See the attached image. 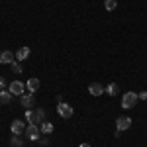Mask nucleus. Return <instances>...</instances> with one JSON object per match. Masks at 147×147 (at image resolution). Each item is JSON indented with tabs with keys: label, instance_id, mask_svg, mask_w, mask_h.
I'll return each instance as SVG.
<instances>
[{
	"label": "nucleus",
	"instance_id": "nucleus-2",
	"mask_svg": "<svg viewBox=\"0 0 147 147\" xmlns=\"http://www.w3.org/2000/svg\"><path fill=\"white\" fill-rule=\"evenodd\" d=\"M24 136L28 137L30 141H37L39 136H41V129H39V125H37V124H28L26 131H24Z\"/></svg>",
	"mask_w": 147,
	"mask_h": 147
},
{
	"label": "nucleus",
	"instance_id": "nucleus-19",
	"mask_svg": "<svg viewBox=\"0 0 147 147\" xmlns=\"http://www.w3.org/2000/svg\"><path fill=\"white\" fill-rule=\"evenodd\" d=\"M137 98H139V100H147V90L139 92V94H137Z\"/></svg>",
	"mask_w": 147,
	"mask_h": 147
},
{
	"label": "nucleus",
	"instance_id": "nucleus-6",
	"mask_svg": "<svg viewBox=\"0 0 147 147\" xmlns=\"http://www.w3.org/2000/svg\"><path fill=\"white\" fill-rule=\"evenodd\" d=\"M8 90H10L14 96H22L24 90H26V84H24L22 80H12L10 86H8Z\"/></svg>",
	"mask_w": 147,
	"mask_h": 147
},
{
	"label": "nucleus",
	"instance_id": "nucleus-14",
	"mask_svg": "<svg viewBox=\"0 0 147 147\" xmlns=\"http://www.w3.org/2000/svg\"><path fill=\"white\" fill-rule=\"evenodd\" d=\"M39 129H41V134H51V131H53V124H51V122H43V124L39 125Z\"/></svg>",
	"mask_w": 147,
	"mask_h": 147
},
{
	"label": "nucleus",
	"instance_id": "nucleus-13",
	"mask_svg": "<svg viewBox=\"0 0 147 147\" xmlns=\"http://www.w3.org/2000/svg\"><path fill=\"white\" fill-rule=\"evenodd\" d=\"M26 86H28V90H30V92H35L37 88H39V80H37V79H30L28 82H26Z\"/></svg>",
	"mask_w": 147,
	"mask_h": 147
},
{
	"label": "nucleus",
	"instance_id": "nucleus-12",
	"mask_svg": "<svg viewBox=\"0 0 147 147\" xmlns=\"http://www.w3.org/2000/svg\"><path fill=\"white\" fill-rule=\"evenodd\" d=\"M12 94L10 90H0V104H10L12 102Z\"/></svg>",
	"mask_w": 147,
	"mask_h": 147
},
{
	"label": "nucleus",
	"instance_id": "nucleus-8",
	"mask_svg": "<svg viewBox=\"0 0 147 147\" xmlns=\"http://www.w3.org/2000/svg\"><path fill=\"white\" fill-rule=\"evenodd\" d=\"M20 102H22V106H26V108L30 110V108H32V106L35 104V100H34V92H28V94L24 92L22 96H20Z\"/></svg>",
	"mask_w": 147,
	"mask_h": 147
},
{
	"label": "nucleus",
	"instance_id": "nucleus-18",
	"mask_svg": "<svg viewBox=\"0 0 147 147\" xmlns=\"http://www.w3.org/2000/svg\"><path fill=\"white\" fill-rule=\"evenodd\" d=\"M12 145H14V147H20V145H22V139H20V137H14V139H12Z\"/></svg>",
	"mask_w": 147,
	"mask_h": 147
},
{
	"label": "nucleus",
	"instance_id": "nucleus-4",
	"mask_svg": "<svg viewBox=\"0 0 147 147\" xmlns=\"http://www.w3.org/2000/svg\"><path fill=\"white\" fill-rule=\"evenodd\" d=\"M57 112H59V116H61V118L69 120V118H73L75 110H73V106H69V104H65V102H59V106H57Z\"/></svg>",
	"mask_w": 147,
	"mask_h": 147
},
{
	"label": "nucleus",
	"instance_id": "nucleus-7",
	"mask_svg": "<svg viewBox=\"0 0 147 147\" xmlns=\"http://www.w3.org/2000/svg\"><path fill=\"white\" fill-rule=\"evenodd\" d=\"M26 127H28V124H26V120H14L12 122V134L14 136H22L24 131H26Z\"/></svg>",
	"mask_w": 147,
	"mask_h": 147
},
{
	"label": "nucleus",
	"instance_id": "nucleus-15",
	"mask_svg": "<svg viewBox=\"0 0 147 147\" xmlns=\"http://www.w3.org/2000/svg\"><path fill=\"white\" fill-rule=\"evenodd\" d=\"M118 90H120V88H118V84H116V82L108 84V88H106V92H108L110 96H116V94H118Z\"/></svg>",
	"mask_w": 147,
	"mask_h": 147
},
{
	"label": "nucleus",
	"instance_id": "nucleus-1",
	"mask_svg": "<svg viewBox=\"0 0 147 147\" xmlns=\"http://www.w3.org/2000/svg\"><path fill=\"white\" fill-rule=\"evenodd\" d=\"M26 122L41 125L43 122H45V112H43L41 108H37V110H32V108H30V110L26 112Z\"/></svg>",
	"mask_w": 147,
	"mask_h": 147
},
{
	"label": "nucleus",
	"instance_id": "nucleus-9",
	"mask_svg": "<svg viewBox=\"0 0 147 147\" xmlns=\"http://www.w3.org/2000/svg\"><path fill=\"white\" fill-rule=\"evenodd\" d=\"M14 61H16V55H14L12 51H2V53H0V63H2V65H12Z\"/></svg>",
	"mask_w": 147,
	"mask_h": 147
},
{
	"label": "nucleus",
	"instance_id": "nucleus-17",
	"mask_svg": "<svg viewBox=\"0 0 147 147\" xmlns=\"http://www.w3.org/2000/svg\"><path fill=\"white\" fill-rule=\"evenodd\" d=\"M116 6H118V0H106L104 2V8L106 10H116Z\"/></svg>",
	"mask_w": 147,
	"mask_h": 147
},
{
	"label": "nucleus",
	"instance_id": "nucleus-11",
	"mask_svg": "<svg viewBox=\"0 0 147 147\" xmlns=\"http://www.w3.org/2000/svg\"><path fill=\"white\" fill-rule=\"evenodd\" d=\"M28 57H30V47H20L16 51V61H20V63H22L24 59H28Z\"/></svg>",
	"mask_w": 147,
	"mask_h": 147
},
{
	"label": "nucleus",
	"instance_id": "nucleus-20",
	"mask_svg": "<svg viewBox=\"0 0 147 147\" xmlns=\"http://www.w3.org/2000/svg\"><path fill=\"white\" fill-rule=\"evenodd\" d=\"M79 147H90V143H80Z\"/></svg>",
	"mask_w": 147,
	"mask_h": 147
},
{
	"label": "nucleus",
	"instance_id": "nucleus-16",
	"mask_svg": "<svg viewBox=\"0 0 147 147\" xmlns=\"http://www.w3.org/2000/svg\"><path fill=\"white\" fill-rule=\"evenodd\" d=\"M10 67H12V73H14V75H20V73H22V63H20V61H14Z\"/></svg>",
	"mask_w": 147,
	"mask_h": 147
},
{
	"label": "nucleus",
	"instance_id": "nucleus-3",
	"mask_svg": "<svg viewBox=\"0 0 147 147\" xmlns=\"http://www.w3.org/2000/svg\"><path fill=\"white\" fill-rule=\"evenodd\" d=\"M137 94L136 92H125L124 96H122V108H125V110H129V108H134L137 104Z\"/></svg>",
	"mask_w": 147,
	"mask_h": 147
},
{
	"label": "nucleus",
	"instance_id": "nucleus-5",
	"mask_svg": "<svg viewBox=\"0 0 147 147\" xmlns=\"http://www.w3.org/2000/svg\"><path fill=\"white\" fill-rule=\"evenodd\" d=\"M131 127V118L129 116H120L116 120V131H125Z\"/></svg>",
	"mask_w": 147,
	"mask_h": 147
},
{
	"label": "nucleus",
	"instance_id": "nucleus-10",
	"mask_svg": "<svg viewBox=\"0 0 147 147\" xmlns=\"http://www.w3.org/2000/svg\"><path fill=\"white\" fill-rule=\"evenodd\" d=\"M104 90H106V88L102 86L100 82H90V84H88V92H90L92 96H100Z\"/></svg>",
	"mask_w": 147,
	"mask_h": 147
}]
</instances>
